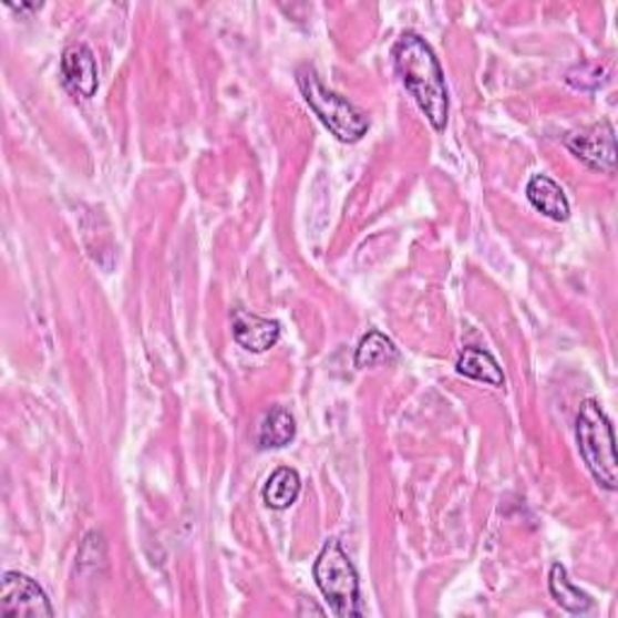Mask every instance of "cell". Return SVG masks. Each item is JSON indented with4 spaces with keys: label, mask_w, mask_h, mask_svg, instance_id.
Segmentation results:
<instances>
[{
    "label": "cell",
    "mask_w": 618,
    "mask_h": 618,
    "mask_svg": "<svg viewBox=\"0 0 618 618\" xmlns=\"http://www.w3.org/2000/svg\"><path fill=\"white\" fill-rule=\"evenodd\" d=\"M548 589L550 597L556 599L558 607L568 614L583 616L595 609V601L587 593H583L580 587H575L568 577V570L560 566V563H554L548 570Z\"/></svg>",
    "instance_id": "cell-10"
},
{
    "label": "cell",
    "mask_w": 618,
    "mask_h": 618,
    "mask_svg": "<svg viewBox=\"0 0 618 618\" xmlns=\"http://www.w3.org/2000/svg\"><path fill=\"white\" fill-rule=\"evenodd\" d=\"M61 75L63 83L71 92L80 97H95L100 87V69L95 53L87 44H71L63 51L61 59Z\"/></svg>",
    "instance_id": "cell-7"
},
{
    "label": "cell",
    "mask_w": 618,
    "mask_h": 618,
    "mask_svg": "<svg viewBox=\"0 0 618 618\" xmlns=\"http://www.w3.org/2000/svg\"><path fill=\"white\" fill-rule=\"evenodd\" d=\"M315 580L319 593L325 595L331 611L339 618H353L365 614L360 601L358 570L351 558H348L343 546L336 539L327 542L325 548L319 550L315 560Z\"/></svg>",
    "instance_id": "cell-4"
},
{
    "label": "cell",
    "mask_w": 618,
    "mask_h": 618,
    "mask_svg": "<svg viewBox=\"0 0 618 618\" xmlns=\"http://www.w3.org/2000/svg\"><path fill=\"white\" fill-rule=\"evenodd\" d=\"M298 85L305 102L309 104V110L319 116L321 124H325L341 143H358L365 136L370 128L368 116L362 114L353 102H348L339 92H333L321 83L315 69H309V65L300 69Z\"/></svg>",
    "instance_id": "cell-3"
},
{
    "label": "cell",
    "mask_w": 618,
    "mask_h": 618,
    "mask_svg": "<svg viewBox=\"0 0 618 618\" xmlns=\"http://www.w3.org/2000/svg\"><path fill=\"white\" fill-rule=\"evenodd\" d=\"M300 491H302L300 474L290 466H280L268 476L261 495H264V503L271 509H288L300 498Z\"/></svg>",
    "instance_id": "cell-12"
},
{
    "label": "cell",
    "mask_w": 618,
    "mask_h": 618,
    "mask_svg": "<svg viewBox=\"0 0 618 618\" xmlns=\"http://www.w3.org/2000/svg\"><path fill=\"white\" fill-rule=\"evenodd\" d=\"M568 83L573 87H580V90H597L604 85V80H607V73L599 65L593 63H583V65H575V69L568 73Z\"/></svg>",
    "instance_id": "cell-15"
},
{
    "label": "cell",
    "mask_w": 618,
    "mask_h": 618,
    "mask_svg": "<svg viewBox=\"0 0 618 618\" xmlns=\"http://www.w3.org/2000/svg\"><path fill=\"white\" fill-rule=\"evenodd\" d=\"M298 614L300 616H305V614H317V616H325V609L321 607H317L315 601H309V599H300V609H298Z\"/></svg>",
    "instance_id": "cell-16"
},
{
    "label": "cell",
    "mask_w": 618,
    "mask_h": 618,
    "mask_svg": "<svg viewBox=\"0 0 618 618\" xmlns=\"http://www.w3.org/2000/svg\"><path fill=\"white\" fill-rule=\"evenodd\" d=\"M456 372L464 374L468 380H476L495 389L505 387L503 368L498 365V360L488 351H483V348H464L460 360H456Z\"/></svg>",
    "instance_id": "cell-11"
},
{
    "label": "cell",
    "mask_w": 618,
    "mask_h": 618,
    "mask_svg": "<svg viewBox=\"0 0 618 618\" xmlns=\"http://www.w3.org/2000/svg\"><path fill=\"white\" fill-rule=\"evenodd\" d=\"M295 435H298V425H295V419L288 409L276 406L264 415L259 428V445L264 450L288 447Z\"/></svg>",
    "instance_id": "cell-13"
},
{
    "label": "cell",
    "mask_w": 618,
    "mask_h": 618,
    "mask_svg": "<svg viewBox=\"0 0 618 618\" xmlns=\"http://www.w3.org/2000/svg\"><path fill=\"white\" fill-rule=\"evenodd\" d=\"M396 358H399L396 346L392 343V339H387V336L378 329H372L362 336L356 348V368H360V370L378 368V365H392Z\"/></svg>",
    "instance_id": "cell-14"
},
{
    "label": "cell",
    "mask_w": 618,
    "mask_h": 618,
    "mask_svg": "<svg viewBox=\"0 0 618 618\" xmlns=\"http://www.w3.org/2000/svg\"><path fill=\"white\" fill-rule=\"evenodd\" d=\"M396 73L409 95L419 104V110L435 131H445L450 121V92L445 83V71L421 34L404 32L392 49Z\"/></svg>",
    "instance_id": "cell-1"
},
{
    "label": "cell",
    "mask_w": 618,
    "mask_h": 618,
    "mask_svg": "<svg viewBox=\"0 0 618 618\" xmlns=\"http://www.w3.org/2000/svg\"><path fill=\"white\" fill-rule=\"evenodd\" d=\"M233 336L239 348L249 353H266L280 341V325L276 319H264L247 309L233 312Z\"/></svg>",
    "instance_id": "cell-8"
},
{
    "label": "cell",
    "mask_w": 618,
    "mask_h": 618,
    "mask_svg": "<svg viewBox=\"0 0 618 618\" xmlns=\"http://www.w3.org/2000/svg\"><path fill=\"white\" fill-rule=\"evenodd\" d=\"M568 151L583 159L587 167L597 172L614 174L616 169V138L609 121H599V124L587 126L583 131L573 133L566 138Z\"/></svg>",
    "instance_id": "cell-6"
},
{
    "label": "cell",
    "mask_w": 618,
    "mask_h": 618,
    "mask_svg": "<svg viewBox=\"0 0 618 618\" xmlns=\"http://www.w3.org/2000/svg\"><path fill=\"white\" fill-rule=\"evenodd\" d=\"M527 198L529 204L544 213L546 218L556 223H566L570 218V200L563 192V186L554 182L546 174H534L527 184Z\"/></svg>",
    "instance_id": "cell-9"
},
{
    "label": "cell",
    "mask_w": 618,
    "mask_h": 618,
    "mask_svg": "<svg viewBox=\"0 0 618 618\" xmlns=\"http://www.w3.org/2000/svg\"><path fill=\"white\" fill-rule=\"evenodd\" d=\"M577 447L589 474L601 488H618V460H616V440L614 428L607 413L599 406L597 399H585L577 411Z\"/></svg>",
    "instance_id": "cell-2"
},
{
    "label": "cell",
    "mask_w": 618,
    "mask_h": 618,
    "mask_svg": "<svg viewBox=\"0 0 618 618\" xmlns=\"http://www.w3.org/2000/svg\"><path fill=\"white\" fill-rule=\"evenodd\" d=\"M0 616L6 618H51L53 607L37 580L30 575L8 570L0 585Z\"/></svg>",
    "instance_id": "cell-5"
}]
</instances>
